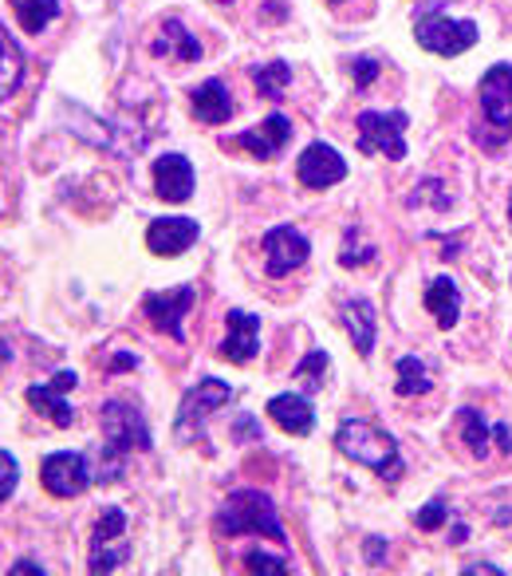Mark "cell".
Listing matches in <instances>:
<instances>
[{
  "instance_id": "4fadbf2b",
  "label": "cell",
  "mask_w": 512,
  "mask_h": 576,
  "mask_svg": "<svg viewBox=\"0 0 512 576\" xmlns=\"http://www.w3.org/2000/svg\"><path fill=\"white\" fill-rule=\"evenodd\" d=\"M80 379H75V371H60V376H52L48 383H40V388H28V403L36 407L44 419H52L55 426H72L75 414H72V403H67V391L75 388Z\"/></svg>"
},
{
  "instance_id": "8fae6325",
  "label": "cell",
  "mask_w": 512,
  "mask_h": 576,
  "mask_svg": "<svg viewBox=\"0 0 512 576\" xmlns=\"http://www.w3.org/2000/svg\"><path fill=\"white\" fill-rule=\"evenodd\" d=\"M300 182H304L307 189H327L335 186V182L347 178V163L339 158V151L327 143H312L304 154H300V166H296Z\"/></svg>"
},
{
  "instance_id": "d4e9b609",
  "label": "cell",
  "mask_w": 512,
  "mask_h": 576,
  "mask_svg": "<svg viewBox=\"0 0 512 576\" xmlns=\"http://www.w3.org/2000/svg\"><path fill=\"white\" fill-rule=\"evenodd\" d=\"M288 80H292V68H288V63H280V60L264 63V68H257V72H252V83H257V91H261V95H269V100H280V95H284Z\"/></svg>"
},
{
  "instance_id": "8d00e7d4",
  "label": "cell",
  "mask_w": 512,
  "mask_h": 576,
  "mask_svg": "<svg viewBox=\"0 0 512 576\" xmlns=\"http://www.w3.org/2000/svg\"><path fill=\"white\" fill-rule=\"evenodd\" d=\"M221 4H229V0H221Z\"/></svg>"
},
{
  "instance_id": "ffe728a7",
  "label": "cell",
  "mask_w": 512,
  "mask_h": 576,
  "mask_svg": "<svg viewBox=\"0 0 512 576\" xmlns=\"http://www.w3.org/2000/svg\"><path fill=\"white\" fill-rule=\"evenodd\" d=\"M343 325H347L351 343H355L359 356L375 351V308H370V300H351V305L343 308Z\"/></svg>"
},
{
  "instance_id": "484cf974",
  "label": "cell",
  "mask_w": 512,
  "mask_h": 576,
  "mask_svg": "<svg viewBox=\"0 0 512 576\" xmlns=\"http://www.w3.org/2000/svg\"><path fill=\"white\" fill-rule=\"evenodd\" d=\"M20 52H17V44L9 40V32L0 28V100L4 95H12V88L20 83Z\"/></svg>"
},
{
  "instance_id": "7c38bea8",
  "label": "cell",
  "mask_w": 512,
  "mask_h": 576,
  "mask_svg": "<svg viewBox=\"0 0 512 576\" xmlns=\"http://www.w3.org/2000/svg\"><path fill=\"white\" fill-rule=\"evenodd\" d=\"M189 305H194V288L178 285L170 288V292H150V297L143 300V312L150 316V325L158 328V332L181 340V316L189 312Z\"/></svg>"
},
{
  "instance_id": "52a82bcc",
  "label": "cell",
  "mask_w": 512,
  "mask_h": 576,
  "mask_svg": "<svg viewBox=\"0 0 512 576\" xmlns=\"http://www.w3.org/2000/svg\"><path fill=\"white\" fill-rule=\"evenodd\" d=\"M229 399H233V388H229V383H221V379H201L198 388L181 399L178 423H174L178 439L181 442H198L201 439V426H206V419H209V411L226 407Z\"/></svg>"
},
{
  "instance_id": "3957f363",
  "label": "cell",
  "mask_w": 512,
  "mask_h": 576,
  "mask_svg": "<svg viewBox=\"0 0 512 576\" xmlns=\"http://www.w3.org/2000/svg\"><path fill=\"white\" fill-rule=\"evenodd\" d=\"M103 434H107V470H103V482L111 477V459L123 462L126 451H146L150 446V431H146L143 414L130 403H107L103 407Z\"/></svg>"
},
{
  "instance_id": "e0dca14e",
  "label": "cell",
  "mask_w": 512,
  "mask_h": 576,
  "mask_svg": "<svg viewBox=\"0 0 512 576\" xmlns=\"http://www.w3.org/2000/svg\"><path fill=\"white\" fill-rule=\"evenodd\" d=\"M288 138H292V123H288V115H269L261 126H257V131H244V135H237L233 146L249 151L252 158H272V154L284 151Z\"/></svg>"
},
{
  "instance_id": "d6986e66",
  "label": "cell",
  "mask_w": 512,
  "mask_h": 576,
  "mask_svg": "<svg viewBox=\"0 0 512 576\" xmlns=\"http://www.w3.org/2000/svg\"><path fill=\"white\" fill-rule=\"evenodd\" d=\"M269 414H272V423L284 426L288 434H312V426H315V411L304 395L269 399Z\"/></svg>"
},
{
  "instance_id": "7402d4cb",
  "label": "cell",
  "mask_w": 512,
  "mask_h": 576,
  "mask_svg": "<svg viewBox=\"0 0 512 576\" xmlns=\"http://www.w3.org/2000/svg\"><path fill=\"white\" fill-rule=\"evenodd\" d=\"M154 52H158V55H170V52H174V60L194 63V60L201 55V44H198L194 37H189V32L178 24V20H166V24H163V40L154 44Z\"/></svg>"
},
{
  "instance_id": "8992f818",
  "label": "cell",
  "mask_w": 512,
  "mask_h": 576,
  "mask_svg": "<svg viewBox=\"0 0 512 576\" xmlns=\"http://www.w3.org/2000/svg\"><path fill=\"white\" fill-rule=\"evenodd\" d=\"M130 553V541H126V514L123 510H107L91 533V557H87V568L91 576H111L118 565L126 560Z\"/></svg>"
},
{
  "instance_id": "836d02e7",
  "label": "cell",
  "mask_w": 512,
  "mask_h": 576,
  "mask_svg": "<svg viewBox=\"0 0 512 576\" xmlns=\"http://www.w3.org/2000/svg\"><path fill=\"white\" fill-rule=\"evenodd\" d=\"M493 439H497V446H501L504 454L512 451V431H509V426H504V423H501V426H497V431H493Z\"/></svg>"
},
{
  "instance_id": "9a60e30c",
  "label": "cell",
  "mask_w": 512,
  "mask_h": 576,
  "mask_svg": "<svg viewBox=\"0 0 512 576\" xmlns=\"http://www.w3.org/2000/svg\"><path fill=\"white\" fill-rule=\"evenodd\" d=\"M226 343H221V356L229 363H249L257 351H261V320L252 312H229L226 320Z\"/></svg>"
},
{
  "instance_id": "30bf717a",
  "label": "cell",
  "mask_w": 512,
  "mask_h": 576,
  "mask_svg": "<svg viewBox=\"0 0 512 576\" xmlns=\"http://www.w3.org/2000/svg\"><path fill=\"white\" fill-rule=\"evenodd\" d=\"M40 477H44V490L55 497H75L91 486V474H87V462L72 451H60V454H48L44 466H40Z\"/></svg>"
},
{
  "instance_id": "cb8c5ba5",
  "label": "cell",
  "mask_w": 512,
  "mask_h": 576,
  "mask_svg": "<svg viewBox=\"0 0 512 576\" xmlns=\"http://www.w3.org/2000/svg\"><path fill=\"white\" fill-rule=\"evenodd\" d=\"M398 395L410 399V395H426L430 391V376H426V363L414 360V356H403L398 360Z\"/></svg>"
},
{
  "instance_id": "1f68e13d",
  "label": "cell",
  "mask_w": 512,
  "mask_h": 576,
  "mask_svg": "<svg viewBox=\"0 0 512 576\" xmlns=\"http://www.w3.org/2000/svg\"><path fill=\"white\" fill-rule=\"evenodd\" d=\"M351 72H355V83H359V91H363V88H370V83H375L378 63L370 60V55H359V60L351 63Z\"/></svg>"
},
{
  "instance_id": "277c9868",
  "label": "cell",
  "mask_w": 512,
  "mask_h": 576,
  "mask_svg": "<svg viewBox=\"0 0 512 576\" xmlns=\"http://www.w3.org/2000/svg\"><path fill=\"white\" fill-rule=\"evenodd\" d=\"M414 37H418V44L433 55H461L477 44L481 32H477L473 20H450L441 9H433V12H426V17L414 20Z\"/></svg>"
},
{
  "instance_id": "f546056e",
  "label": "cell",
  "mask_w": 512,
  "mask_h": 576,
  "mask_svg": "<svg viewBox=\"0 0 512 576\" xmlns=\"http://www.w3.org/2000/svg\"><path fill=\"white\" fill-rule=\"evenodd\" d=\"M17 477H20V466H17V459H12L9 451H0V502L17 490Z\"/></svg>"
},
{
  "instance_id": "4316f807",
  "label": "cell",
  "mask_w": 512,
  "mask_h": 576,
  "mask_svg": "<svg viewBox=\"0 0 512 576\" xmlns=\"http://www.w3.org/2000/svg\"><path fill=\"white\" fill-rule=\"evenodd\" d=\"M461 431H466V446L477 454V459H485L489 451V426L485 419H481V411H473V407H466L461 411Z\"/></svg>"
},
{
  "instance_id": "603a6c76",
  "label": "cell",
  "mask_w": 512,
  "mask_h": 576,
  "mask_svg": "<svg viewBox=\"0 0 512 576\" xmlns=\"http://www.w3.org/2000/svg\"><path fill=\"white\" fill-rule=\"evenodd\" d=\"M12 12H17L24 32H40V28H48V20L60 12V4H55V0H12Z\"/></svg>"
},
{
  "instance_id": "ac0fdd59",
  "label": "cell",
  "mask_w": 512,
  "mask_h": 576,
  "mask_svg": "<svg viewBox=\"0 0 512 576\" xmlns=\"http://www.w3.org/2000/svg\"><path fill=\"white\" fill-rule=\"evenodd\" d=\"M189 103H194V115H198L201 123H229V119H233V100H229V88L221 80L198 83L194 95H189Z\"/></svg>"
},
{
  "instance_id": "6da1fadb",
  "label": "cell",
  "mask_w": 512,
  "mask_h": 576,
  "mask_svg": "<svg viewBox=\"0 0 512 576\" xmlns=\"http://www.w3.org/2000/svg\"><path fill=\"white\" fill-rule=\"evenodd\" d=\"M335 446H339L351 462H363V466H370L383 477H398V470H403L395 439H390L387 431H378L375 423H363V419H347V423L335 431Z\"/></svg>"
},
{
  "instance_id": "7a4b0ae2",
  "label": "cell",
  "mask_w": 512,
  "mask_h": 576,
  "mask_svg": "<svg viewBox=\"0 0 512 576\" xmlns=\"http://www.w3.org/2000/svg\"><path fill=\"white\" fill-rule=\"evenodd\" d=\"M217 529L226 533V537L264 533V537H272V541H288L284 525H280V517H276V505H272V497L261 494V490H237V494L221 505Z\"/></svg>"
},
{
  "instance_id": "f1b7e54d",
  "label": "cell",
  "mask_w": 512,
  "mask_h": 576,
  "mask_svg": "<svg viewBox=\"0 0 512 576\" xmlns=\"http://www.w3.org/2000/svg\"><path fill=\"white\" fill-rule=\"evenodd\" d=\"M324 371H327V351H312L307 360H300L296 379H304L307 388H320V383H324Z\"/></svg>"
},
{
  "instance_id": "9c48e42d",
  "label": "cell",
  "mask_w": 512,
  "mask_h": 576,
  "mask_svg": "<svg viewBox=\"0 0 512 576\" xmlns=\"http://www.w3.org/2000/svg\"><path fill=\"white\" fill-rule=\"evenodd\" d=\"M307 253H312V245H307V237L300 234V229L276 226L264 234V265H269V277H288V272L307 261Z\"/></svg>"
},
{
  "instance_id": "5bb4252c",
  "label": "cell",
  "mask_w": 512,
  "mask_h": 576,
  "mask_svg": "<svg viewBox=\"0 0 512 576\" xmlns=\"http://www.w3.org/2000/svg\"><path fill=\"white\" fill-rule=\"evenodd\" d=\"M198 222L194 217H158V222H150V229H146V245H150V253H158V257H178V253H186L189 245L198 241Z\"/></svg>"
},
{
  "instance_id": "4dcf8cb0",
  "label": "cell",
  "mask_w": 512,
  "mask_h": 576,
  "mask_svg": "<svg viewBox=\"0 0 512 576\" xmlns=\"http://www.w3.org/2000/svg\"><path fill=\"white\" fill-rule=\"evenodd\" d=\"M446 517H450L446 502H430V505L422 510V514L414 517V522H418V529H438V525H446Z\"/></svg>"
},
{
  "instance_id": "ba28073f",
  "label": "cell",
  "mask_w": 512,
  "mask_h": 576,
  "mask_svg": "<svg viewBox=\"0 0 512 576\" xmlns=\"http://www.w3.org/2000/svg\"><path fill=\"white\" fill-rule=\"evenodd\" d=\"M477 95H481L489 126L512 138V63H493L477 83Z\"/></svg>"
},
{
  "instance_id": "d6a6232c",
  "label": "cell",
  "mask_w": 512,
  "mask_h": 576,
  "mask_svg": "<svg viewBox=\"0 0 512 576\" xmlns=\"http://www.w3.org/2000/svg\"><path fill=\"white\" fill-rule=\"evenodd\" d=\"M9 576H48V573L36 565V560H17V565H12V573H9Z\"/></svg>"
},
{
  "instance_id": "5b68a950",
  "label": "cell",
  "mask_w": 512,
  "mask_h": 576,
  "mask_svg": "<svg viewBox=\"0 0 512 576\" xmlns=\"http://www.w3.org/2000/svg\"><path fill=\"white\" fill-rule=\"evenodd\" d=\"M359 151L363 154H383L390 163L406 158V111H363L359 115Z\"/></svg>"
},
{
  "instance_id": "2e32d148",
  "label": "cell",
  "mask_w": 512,
  "mask_h": 576,
  "mask_svg": "<svg viewBox=\"0 0 512 576\" xmlns=\"http://www.w3.org/2000/svg\"><path fill=\"white\" fill-rule=\"evenodd\" d=\"M154 189L163 202H186L194 194V166L181 154H163L154 163Z\"/></svg>"
},
{
  "instance_id": "74e56055",
  "label": "cell",
  "mask_w": 512,
  "mask_h": 576,
  "mask_svg": "<svg viewBox=\"0 0 512 576\" xmlns=\"http://www.w3.org/2000/svg\"><path fill=\"white\" fill-rule=\"evenodd\" d=\"M332 4H339V0H332Z\"/></svg>"
},
{
  "instance_id": "83f0119b",
  "label": "cell",
  "mask_w": 512,
  "mask_h": 576,
  "mask_svg": "<svg viewBox=\"0 0 512 576\" xmlns=\"http://www.w3.org/2000/svg\"><path fill=\"white\" fill-rule=\"evenodd\" d=\"M244 576H288V565L284 557H272L264 549H252L244 557Z\"/></svg>"
},
{
  "instance_id": "44dd1931",
  "label": "cell",
  "mask_w": 512,
  "mask_h": 576,
  "mask_svg": "<svg viewBox=\"0 0 512 576\" xmlns=\"http://www.w3.org/2000/svg\"><path fill=\"white\" fill-rule=\"evenodd\" d=\"M426 308L438 316L441 328H453V325H458V316H461V292H458V285H453L450 277L430 280V288H426Z\"/></svg>"
},
{
  "instance_id": "e575fe53",
  "label": "cell",
  "mask_w": 512,
  "mask_h": 576,
  "mask_svg": "<svg viewBox=\"0 0 512 576\" xmlns=\"http://www.w3.org/2000/svg\"><path fill=\"white\" fill-rule=\"evenodd\" d=\"M461 576H504V573L501 568H493V565H469Z\"/></svg>"
},
{
  "instance_id": "d590c367",
  "label": "cell",
  "mask_w": 512,
  "mask_h": 576,
  "mask_svg": "<svg viewBox=\"0 0 512 576\" xmlns=\"http://www.w3.org/2000/svg\"><path fill=\"white\" fill-rule=\"evenodd\" d=\"M509 222H512V198H509Z\"/></svg>"
}]
</instances>
